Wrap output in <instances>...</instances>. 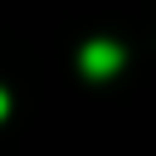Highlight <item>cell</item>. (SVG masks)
<instances>
[{"label":"cell","mask_w":156,"mask_h":156,"mask_svg":"<svg viewBox=\"0 0 156 156\" xmlns=\"http://www.w3.org/2000/svg\"><path fill=\"white\" fill-rule=\"evenodd\" d=\"M5 107H10V98H5V93H0V117H5Z\"/></svg>","instance_id":"7a4b0ae2"},{"label":"cell","mask_w":156,"mask_h":156,"mask_svg":"<svg viewBox=\"0 0 156 156\" xmlns=\"http://www.w3.org/2000/svg\"><path fill=\"white\" fill-rule=\"evenodd\" d=\"M122 63V49L117 44H107V39H93L88 49H83V68L93 73V78H102V73H112Z\"/></svg>","instance_id":"6da1fadb"}]
</instances>
